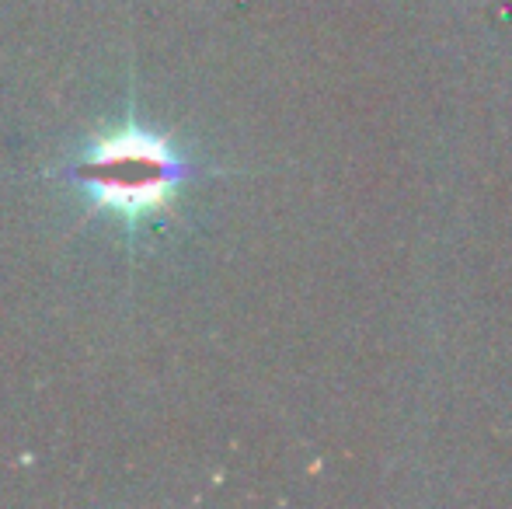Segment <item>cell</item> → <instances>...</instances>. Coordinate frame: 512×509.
<instances>
[{
	"mask_svg": "<svg viewBox=\"0 0 512 509\" xmlns=\"http://www.w3.org/2000/svg\"><path fill=\"white\" fill-rule=\"evenodd\" d=\"M196 175L168 140L140 126H122L119 133L95 140L84 157L56 171L63 182H77L91 192L95 210H108L133 231L143 220L171 210V199Z\"/></svg>",
	"mask_w": 512,
	"mask_h": 509,
	"instance_id": "obj_1",
	"label": "cell"
}]
</instances>
